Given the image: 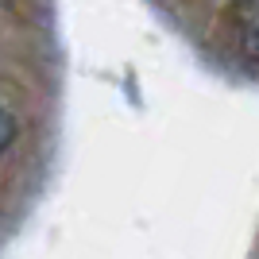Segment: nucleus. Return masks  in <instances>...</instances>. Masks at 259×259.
<instances>
[{
    "label": "nucleus",
    "instance_id": "obj_2",
    "mask_svg": "<svg viewBox=\"0 0 259 259\" xmlns=\"http://www.w3.org/2000/svg\"><path fill=\"white\" fill-rule=\"evenodd\" d=\"M16 132H20V128H16V116H12L8 108H0V155L16 143Z\"/></svg>",
    "mask_w": 259,
    "mask_h": 259
},
{
    "label": "nucleus",
    "instance_id": "obj_1",
    "mask_svg": "<svg viewBox=\"0 0 259 259\" xmlns=\"http://www.w3.org/2000/svg\"><path fill=\"white\" fill-rule=\"evenodd\" d=\"M240 47H244V54L259 58V12L251 16L248 23H244V35H240Z\"/></svg>",
    "mask_w": 259,
    "mask_h": 259
}]
</instances>
